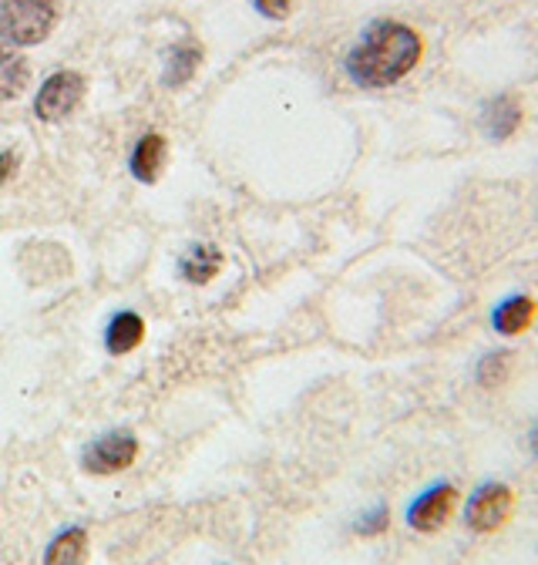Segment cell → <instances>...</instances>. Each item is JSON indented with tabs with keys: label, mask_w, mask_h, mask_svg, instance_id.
Listing matches in <instances>:
<instances>
[{
	"label": "cell",
	"mask_w": 538,
	"mask_h": 565,
	"mask_svg": "<svg viewBox=\"0 0 538 565\" xmlns=\"http://www.w3.org/2000/svg\"><path fill=\"white\" fill-rule=\"evenodd\" d=\"M421 38L408 24L377 21L364 31L361 44L347 57V75L361 88H390L411 75L421 61Z\"/></svg>",
	"instance_id": "obj_1"
},
{
	"label": "cell",
	"mask_w": 538,
	"mask_h": 565,
	"mask_svg": "<svg viewBox=\"0 0 538 565\" xmlns=\"http://www.w3.org/2000/svg\"><path fill=\"white\" fill-rule=\"evenodd\" d=\"M57 24V0H0V38L14 47L41 44Z\"/></svg>",
	"instance_id": "obj_2"
},
{
	"label": "cell",
	"mask_w": 538,
	"mask_h": 565,
	"mask_svg": "<svg viewBox=\"0 0 538 565\" xmlns=\"http://www.w3.org/2000/svg\"><path fill=\"white\" fill-rule=\"evenodd\" d=\"M515 512V491L502 481H485L464 505V525L471 532H498Z\"/></svg>",
	"instance_id": "obj_3"
},
{
	"label": "cell",
	"mask_w": 538,
	"mask_h": 565,
	"mask_svg": "<svg viewBox=\"0 0 538 565\" xmlns=\"http://www.w3.org/2000/svg\"><path fill=\"white\" fill-rule=\"evenodd\" d=\"M134 458H139V438H134L131 431H125V428H118V431H108V435L85 445L82 471H88V475H118V471L131 468Z\"/></svg>",
	"instance_id": "obj_4"
},
{
	"label": "cell",
	"mask_w": 538,
	"mask_h": 565,
	"mask_svg": "<svg viewBox=\"0 0 538 565\" xmlns=\"http://www.w3.org/2000/svg\"><path fill=\"white\" fill-rule=\"evenodd\" d=\"M82 98H85V78L78 71H57V75H51L41 85L34 98V115L41 121H64L82 105Z\"/></svg>",
	"instance_id": "obj_5"
},
{
	"label": "cell",
	"mask_w": 538,
	"mask_h": 565,
	"mask_svg": "<svg viewBox=\"0 0 538 565\" xmlns=\"http://www.w3.org/2000/svg\"><path fill=\"white\" fill-rule=\"evenodd\" d=\"M454 509H458V488L448 481H438L418 494V499L408 505V515L404 519H408V525L415 532H441L451 522Z\"/></svg>",
	"instance_id": "obj_6"
},
{
	"label": "cell",
	"mask_w": 538,
	"mask_h": 565,
	"mask_svg": "<svg viewBox=\"0 0 538 565\" xmlns=\"http://www.w3.org/2000/svg\"><path fill=\"white\" fill-rule=\"evenodd\" d=\"M146 340V320L134 310H118L108 317L105 330H101V343L111 358H125V353L139 350V343Z\"/></svg>",
	"instance_id": "obj_7"
},
{
	"label": "cell",
	"mask_w": 538,
	"mask_h": 565,
	"mask_svg": "<svg viewBox=\"0 0 538 565\" xmlns=\"http://www.w3.org/2000/svg\"><path fill=\"white\" fill-rule=\"evenodd\" d=\"M223 269V249L213 243H195L189 246L185 256H179V276L192 287H206L209 279H216Z\"/></svg>",
	"instance_id": "obj_8"
},
{
	"label": "cell",
	"mask_w": 538,
	"mask_h": 565,
	"mask_svg": "<svg viewBox=\"0 0 538 565\" xmlns=\"http://www.w3.org/2000/svg\"><path fill=\"white\" fill-rule=\"evenodd\" d=\"M162 166H165V138H162L159 131L142 135L139 141H134V149H131V156H128V172H131L134 179L149 185V182L159 179Z\"/></svg>",
	"instance_id": "obj_9"
},
{
	"label": "cell",
	"mask_w": 538,
	"mask_h": 565,
	"mask_svg": "<svg viewBox=\"0 0 538 565\" xmlns=\"http://www.w3.org/2000/svg\"><path fill=\"white\" fill-rule=\"evenodd\" d=\"M88 562V532L82 525L61 529L44 548V565H85Z\"/></svg>",
	"instance_id": "obj_10"
},
{
	"label": "cell",
	"mask_w": 538,
	"mask_h": 565,
	"mask_svg": "<svg viewBox=\"0 0 538 565\" xmlns=\"http://www.w3.org/2000/svg\"><path fill=\"white\" fill-rule=\"evenodd\" d=\"M535 303L528 300V297H508V300H502L495 310H492V327L502 333V337H518V333H525L528 327H531V320H535Z\"/></svg>",
	"instance_id": "obj_11"
},
{
	"label": "cell",
	"mask_w": 538,
	"mask_h": 565,
	"mask_svg": "<svg viewBox=\"0 0 538 565\" xmlns=\"http://www.w3.org/2000/svg\"><path fill=\"white\" fill-rule=\"evenodd\" d=\"M198 61H202V47H198L192 38H189V41H179V44L169 51V57H165V75H162V85H165V88H179V85H185V82L195 75Z\"/></svg>",
	"instance_id": "obj_12"
},
{
	"label": "cell",
	"mask_w": 538,
	"mask_h": 565,
	"mask_svg": "<svg viewBox=\"0 0 538 565\" xmlns=\"http://www.w3.org/2000/svg\"><path fill=\"white\" fill-rule=\"evenodd\" d=\"M28 78H31L28 61L11 47H0V102L18 98L28 88Z\"/></svg>",
	"instance_id": "obj_13"
},
{
	"label": "cell",
	"mask_w": 538,
	"mask_h": 565,
	"mask_svg": "<svg viewBox=\"0 0 538 565\" xmlns=\"http://www.w3.org/2000/svg\"><path fill=\"white\" fill-rule=\"evenodd\" d=\"M518 121H521V108H518V102H515L512 95H498V98L488 105V111H485V125H488V135H492L495 141L512 138L515 128H518Z\"/></svg>",
	"instance_id": "obj_14"
},
{
	"label": "cell",
	"mask_w": 538,
	"mask_h": 565,
	"mask_svg": "<svg viewBox=\"0 0 538 565\" xmlns=\"http://www.w3.org/2000/svg\"><path fill=\"white\" fill-rule=\"evenodd\" d=\"M508 374H512V353L508 350H492L488 358H482L475 377H478V384L485 391H498L508 381Z\"/></svg>",
	"instance_id": "obj_15"
},
{
	"label": "cell",
	"mask_w": 538,
	"mask_h": 565,
	"mask_svg": "<svg viewBox=\"0 0 538 565\" xmlns=\"http://www.w3.org/2000/svg\"><path fill=\"white\" fill-rule=\"evenodd\" d=\"M387 525H390V512H387V505H374L367 515H361V519L354 522V532H357V535H384V532H387Z\"/></svg>",
	"instance_id": "obj_16"
},
{
	"label": "cell",
	"mask_w": 538,
	"mask_h": 565,
	"mask_svg": "<svg viewBox=\"0 0 538 565\" xmlns=\"http://www.w3.org/2000/svg\"><path fill=\"white\" fill-rule=\"evenodd\" d=\"M256 8L266 14V18H273V21H283L293 8V0H256Z\"/></svg>",
	"instance_id": "obj_17"
},
{
	"label": "cell",
	"mask_w": 538,
	"mask_h": 565,
	"mask_svg": "<svg viewBox=\"0 0 538 565\" xmlns=\"http://www.w3.org/2000/svg\"><path fill=\"white\" fill-rule=\"evenodd\" d=\"M18 172V156L14 152H0V182L11 179Z\"/></svg>",
	"instance_id": "obj_18"
},
{
	"label": "cell",
	"mask_w": 538,
	"mask_h": 565,
	"mask_svg": "<svg viewBox=\"0 0 538 565\" xmlns=\"http://www.w3.org/2000/svg\"><path fill=\"white\" fill-rule=\"evenodd\" d=\"M531 451H535V458H538V428L531 431Z\"/></svg>",
	"instance_id": "obj_19"
}]
</instances>
